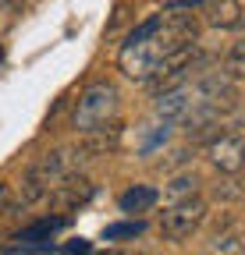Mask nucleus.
<instances>
[{"label":"nucleus","mask_w":245,"mask_h":255,"mask_svg":"<svg viewBox=\"0 0 245 255\" xmlns=\"http://www.w3.org/2000/svg\"><path fill=\"white\" fill-rule=\"evenodd\" d=\"M210 163L217 167L221 174H238L245 167V135H235V131H224L210 142Z\"/></svg>","instance_id":"obj_5"},{"label":"nucleus","mask_w":245,"mask_h":255,"mask_svg":"<svg viewBox=\"0 0 245 255\" xmlns=\"http://www.w3.org/2000/svg\"><path fill=\"white\" fill-rule=\"evenodd\" d=\"M68 223V216H53V220H39V223H32V227H25L21 234H18V241L21 245H32V241H43V238H50L53 231H60Z\"/></svg>","instance_id":"obj_11"},{"label":"nucleus","mask_w":245,"mask_h":255,"mask_svg":"<svg viewBox=\"0 0 245 255\" xmlns=\"http://www.w3.org/2000/svg\"><path fill=\"white\" fill-rule=\"evenodd\" d=\"M196 177L192 174H181V177H174L171 184H167V202H181V199H192L196 195Z\"/></svg>","instance_id":"obj_12"},{"label":"nucleus","mask_w":245,"mask_h":255,"mask_svg":"<svg viewBox=\"0 0 245 255\" xmlns=\"http://www.w3.org/2000/svg\"><path fill=\"white\" fill-rule=\"evenodd\" d=\"M192 4H210V0H189V7H192Z\"/></svg>","instance_id":"obj_17"},{"label":"nucleus","mask_w":245,"mask_h":255,"mask_svg":"<svg viewBox=\"0 0 245 255\" xmlns=\"http://www.w3.org/2000/svg\"><path fill=\"white\" fill-rule=\"evenodd\" d=\"M203 220H206V202L199 195H192V199H181V202H167V209L160 216V231L171 241H185L203 227Z\"/></svg>","instance_id":"obj_4"},{"label":"nucleus","mask_w":245,"mask_h":255,"mask_svg":"<svg viewBox=\"0 0 245 255\" xmlns=\"http://www.w3.org/2000/svg\"><path fill=\"white\" fill-rule=\"evenodd\" d=\"M224 78L228 82H245V39L231 43V50L224 57Z\"/></svg>","instance_id":"obj_10"},{"label":"nucleus","mask_w":245,"mask_h":255,"mask_svg":"<svg viewBox=\"0 0 245 255\" xmlns=\"http://www.w3.org/2000/svg\"><path fill=\"white\" fill-rule=\"evenodd\" d=\"M206 21L213 28H238L242 25V11L235 0H210L206 4Z\"/></svg>","instance_id":"obj_8"},{"label":"nucleus","mask_w":245,"mask_h":255,"mask_svg":"<svg viewBox=\"0 0 245 255\" xmlns=\"http://www.w3.org/2000/svg\"><path fill=\"white\" fill-rule=\"evenodd\" d=\"M196 39H199V18L192 14L189 4H181V7H171L157 18L142 21L128 36L117 64L128 78L149 82L171 53L185 50V46H196Z\"/></svg>","instance_id":"obj_1"},{"label":"nucleus","mask_w":245,"mask_h":255,"mask_svg":"<svg viewBox=\"0 0 245 255\" xmlns=\"http://www.w3.org/2000/svg\"><path fill=\"white\" fill-rule=\"evenodd\" d=\"M46 199H50V209L53 213L68 216V213H75L78 206H85L89 199H93V184H89L85 177H71V181H64L60 188H53Z\"/></svg>","instance_id":"obj_6"},{"label":"nucleus","mask_w":245,"mask_h":255,"mask_svg":"<svg viewBox=\"0 0 245 255\" xmlns=\"http://www.w3.org/2000/svg\"><path fill=\"white\" fill-rule=\"evenodd\" d=\"M85 156H89V152H85V149H75V145H64V149L46 152L39 163L28 170L25 188H21V199H25V202H39V199H46L53 188H60L64 181L78 177Z\"/></svg>","instance_id":"obj_2"},{"label":"nucleus","mask_w":245,"mask_h":255,"mask_svg":"<svg viewBox=\"0 0 245 255\" xmlns=\"http://www.w3.org/2000/svg\"><path fill=\"white\" fill-rule=\"evenodd\" d=\"M117 114V89L110 82H93L85 85V92L78 96V107H75V128L85 135V131H96V128L110 124Z\"/></svg>","instance_id":"obj_3"},{"label":"nucleus","mask_w":245,"mask_h":255,"mask_svg":"<svg viewBox=\"0 0 245 255\" xmlns=\"http://www.w3.org/2000/svg\"><path fill=\"white\" fill-rule=\"evenodd\" d=\"M11 202H14V195H11V184L0 177V213H7L11 209Z\"/></svg>","instance_id":"obj_15"},{"label":"nucleus","mask_w":245,"mask_h":255,"mask_svg":"<svg viewBox=\"0 0 245 255\" xmlns=\"http://www.w3.org/2000/svg\"><path fill=\"white\" fill-rule=\"evenodd\" d=\"M14 14H18V7L11 4V0H0V32L14 25Z\"/></svg>","instance_id":"obj_14"},{"label":"nucleus","mask_w":245,"mask_h":255,"mask_svg":"<svg viewBox=\"0 0 245 255\" xmlns=\"http://www.w3.org/2000/svg\"><path fill=\"white\" fill-rule=\"evenodd\" d=\"M117 138H121V128L110 121V124L96 128V131H85L82 149H85L89 156H103V152H114V149H117Z\"/></svg>","instance_id":"obj_7"},{"label":"nucleus","mask_w":245,"mask_h":255,"mask_svg":"<svg viewBox=\"0 0 245 255\" xmlns=\"http://www.w3.org/2000/svg\"><path fill=\"white\" fill-rule=\"evenodd\" d=\"M142 234V220H128V223H110V227L103 231L107 241H125V238H135Z\"/></svg>","instance_id":"obj_13"},{"label":"nucleus","mask_w":245,"mask_h":255,"mask_svg":"<svg viewBox=\"0 0 245 255\" xmlns=\"http://www.w3.org/2000/svg\"><path fill=\"white\" fill-rule=\"evenodd\" d=\"M157 188H149V184H135V188H128L125 195L117 199V206H121V213H146V209H153L157 206Z\"/></svg>","instance_id":"obj_9"},{"label":"nucleus","mask_w":245,"mask_h":255,"mask_svg":"<svg viewBox=\"0 0 245 255\" xmlns=\"http://www.w3.org/2000/svg\"><path fill=\"white\" fill-rule=\"evenodd\" d=\"M4 255H32V252H25V248H14V252H4Z\"/></svg>","instance_id":"obj_16"},{"label":"nucleus","mask_w":245,"mask_h":255,"mask_svg":"<svg viewBox=\"0 0 245 255\" xmlns=\"http://www.w3.org/2000/svg\"><path fill=\"white\" fill-rule=\"evenodd\" d=\"M242 7H245V0H242Z\"/></svg>","instance_id":"obj_18"}]
</instances>
